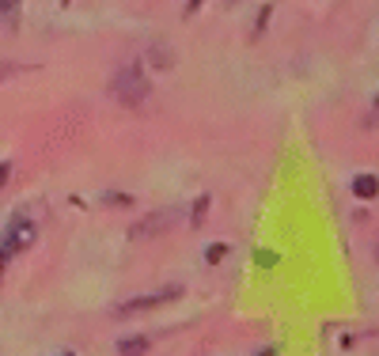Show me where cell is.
<instances>
[{"mask_svg":"<svg viewBox=\"0 0 379 356\" xmlns=\"http://www.w3.org/2000/svg\"><path fill=\"white\" fill-rule=\"evenodd\" d=\"M110 95L122 102V107H144L148 95H152V83H148L141 64H125V69H118L114 80H110Z\"/></svg>","mask_w":379,"mask_h":356,"instance_id":"obj_1","label":"cell"},{"mask_svg":"<svg viewBox=\"0 0 379 356\" xmlns=\"http://www.w3.org/2000/svg\"><path fill=\"white\" fill-rule=\"evenodd\" d=\"M34 239H39V224L27 220V217L12 220V224H8V231H4V239H0V261L12 258V254H20V250H27Z\"/></svg>","mask_w":379,"mask_h":356,"instance_id":"obj_2","label":"cell"},{"mask_svg":"<svg viewBox=\"0 0 379 356\" xmlns=\"http://www.w3.org/2000/svg\"><path fill=\"white\" fill-rule=\"evenodd\" d=\"M179 296H182V285H171V288H163V292L125 299V303L118 307L114 315H144V311H156V307H163V303H171V299H179Z\"/></svg>","mask_w":379,"mask_h":356,"instance_id":"obj_3","label":"cell"},{"mask_svg":"<svg viewBox=\"0 0 379 356\" xmlns=\"http://www.w3.org/2000/svg\"><path fill=\"white\" fill-rule=\"evenodd\" d=\"M174 212H148L144 220H137L133 228H129V239H156V235H163V231H171V220Z\"/></svg>","mask_w":379,"mask_h":356,"instance_id":"obj_4","label":"cell"},{"mask_svg":"<svg viewBox=\"0 0 379 356\" xmlns=\"http://www.w3.org/2000/svg\"><path fill=\"white\" fill-rule=\"evenodd\" d=\"M148 61H152L160 72H167V69H174V50L167 42H156L152 50H148Z\"/></svg>","mask_w":379,"mask_h":356,"instance_id":"obj_5","label":"cell"},{"mask_svg":"<svg viewBox=\"0 0 379 356\" xmlns=\"http://www.w3.org/2000/svg\"><path fill=\"white\" fill-rule=\"evenodd\" d=\"M20 8H23V0H0V27L4 31L20 27Z\"/></svg>","mask_w":379,"mask_h":356,"instance_id":"obj_6","label":"cell"},{"mask_svg":"<svg viewBox=\"0 0 379 356\" xmlns=\"http://www.w3.org/2000/svg\"><path fill=\"white\" fill-rule=\"evenodd\" d=\"M353 193H357L360 201L375 198V193H379V178H375V174H357V178H353Z\"/></svg>","mask_w":379,"mask_h":356,"instance_id":"obj_7","label":"cell"},{"mask_svg":"<svg viewBox=\"0 0 379 356\" xmlns=\"http://www.w3.org/2000/svg\"><path fill=\"white\" fill-rule=\"evenodd\" d=\"M148 349H152V341H148V337H125V341H118V352L122 356H144Z\"/></svg>","mask_w":379,"mask_h":356,"instance_id":"obj_8","label":"cell"},{"mask_svg":"<svg viewBox=\"0 0 379 356\" xmlns=\"http://www.w3.org/2000/svg\"><path fill=\"white\" fill-rule=\"evenodd\" d=\"M209 193H201V198L198 201H193V209H190V224H193V228H201V224H205V212H209Z\"/></svg>","mask_w":379,"mask_h":356,"instance_id":"obj_9","label":"cell"},{"mask_svg":"<svg viewBox=\"0 0 379 356\" xmlns=\"http://www.w3.org/2000/svg\"><path fill=\"white\" fill-rule=\"evenodd\" d=\"M224 258H228V242H209V247H205L209 266H216V261H224Z\"/></svg>","mask_w":379,"mask_h":356,"instance_id":"obj_10","label":"cell"},{"mask_svg":"<svg viewBox=\"0 0 379 356\" xmlns=\"http://www.w3.org/2000/svg\"><path fill=\"white\" fill-rule=\"evenodd\" d=\"M364 125H368V129H375V125H379V95H375V102H372V110H368Z\"/></svg>","mask_w":379,"mask_h":356,"instance_id":"obj_11","label":"cell"},{"mask_svg":"<svg viewBox=\"0 0 379 356\" xmlns=\"http://www.w3.org/2000/svg\"><path fill=\"white\" fill-rule=\"evenodd\" d=\"M270 12H273V4H266L262 12H258V27H254V34H262V27L270 23Z\"/></svg>","mask_w":379,"mask_h":356,"instance_id":"obj_12","label":"cell"},{"mask_svg":"<svg viewBox=\"0 0 379 356\" xmlns=\"http://www.w3.org/2000/svg\"><path fill=\"white\" fill-rule=\"evenodd\" d=\"M8 174H12V163H8V159H4V163H0V190H4V182H8Z\"/></svg>","mask_w":379,"mask_h":356,"instance_id":"obj_13","label":"cell"},{"mask_svg":"<svg viewBox=\"0 0 379 356\" xmlns=\"http://www.w3.org/2000/svg\"><path fill=\"white\" fill-rule=\"evenodd\" d=\"M201 4H205V0H186V15H193V12H198V8Z\"/></svg>","mask_w":379,"mask_h":356,"instance_id":"obj_14","label":"cell"},{"mask_svg":"<svg viewBox=\"0 0 379 356\" xmlns=\"http://www.w3.org/2000/svg\"><path fill=\"white\" fill-rule=\"evenodd\" d=\"M224 4H228V8H235V4H243V0H224Z\"/></svg>","mask_w":379,"mask_h":356,"instance_id":"obj_15","label":"cell"},{"mask_svg":"<svg viewBox=\"0 0 379 356\" xmlns=\"http://www.w3.org/2000/svg\"><path fill=\"white\" fill-rule=\"evenodd\" d=\"M258 356H273V349H262V352H258Z\"/></svg>","mask_w":379,"mask_h":356,"instance_id":"obj_16","label":"cell"}]
</instances>
